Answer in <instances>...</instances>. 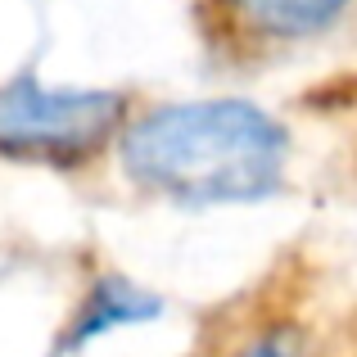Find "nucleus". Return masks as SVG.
Wrapping results in <instances>:
<instances>
[{
  "label": "nucleus",
  "mask_w": 357,
  "mask_h": 357,
  "mask_svg": "<svg viewBox=\"0 0 357 357\" xmlns=\"http://www.w3.org/2000/svg\"><path fill=\"white\" fill-rule=\"evenodd\" d=\"M131 176L190 204L258 199L276 190L285 131L244 100H199L140 118L122 140Z\"/></svg>",
  "instance_id": "nucleus-1"
},
{
  "label": "nucleus",
  "mask_w": 357,
  "mask_h": 357,
  "mask_svg": "<svg viewBox=\"0 0 357 357\" xmlns=\"http://www.w3.org/2000/svg\"><path fill=\"white\" fill-rule=\"evenodd\" d=\"M154 317H158L154 294L127 285L122 276H100L96 289H91V298H86V307L77 312V326H73V335L63 344H68V349H82V344H91L105 331H118V326H131V321H154Z\"/></svg>",
  "instance_id": "nucleus-3"
},
{
  "label": "nucleus",
  "mask_w": 357,
  "mask_h": 357,
  "mask_svg": "<svg viewBox=\"0 0 357 357\" xmlns=\"http://www.w3.org/2000/svg\"><path fill=\"white\" fill-rule=\"evenodd\" d=\"M240 5L262 32L303 36V32H317V27L335 23L344 0H240Z\"/></svg>",
  "instance_id": "nucleus-4"
},
{
  "label": "nucleus",
  "mask_w": 357,
  "mask_h": 357,
  "mask_svg": "<svg viewBox=\"0 0 357 357\" xmlns=\"http://www.w3.org/2000/svg\"><path fill=\"white\" fill-rule=\"evenodd\" d=\"M122 100L109 91H54L36 77L0 86V154L82 158L118 127Z\"/></svg>",
  "instance_id": "nucleus-2"
},
{
  "label": "nucleus",
  "mask_w": 357,
  "mask_h": 357,
  "mask_svg": "<svg viewBox=\"0 0 357 357\" xmlns=\"http://www.w3.org/2000/svg\"><path fill=\"white\" fill-rule=\"evenodd\" d=\"M240 357H303V344L289 331H276V335H267V340H258L253 349H244Z\"/></svg>",
  "instance_id": "nucleus-5"
}]
</instances>
